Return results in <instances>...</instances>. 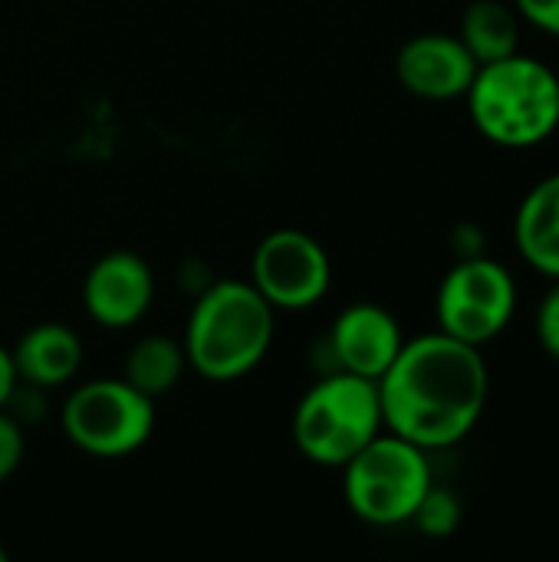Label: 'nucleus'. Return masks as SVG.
Masks as SVG:
<instances>
[{"label": "nucleus", "mask_w": 559, "mask_h": 562, "mask_svg": "<svg viewBox=\"0 0 559 562\" xmlns=\"http://www.w3.org/2000/svg\"><path fill=\"white\" fill-rule=\"evenodd\" d=\"M277 310L250 280H211L191 303L185 323L188 369L204 382H237L250 375L270 352Z\"/></svg>", "instance_id": "nucleus-2"}, {"label": "nucleus", "mask_w": 559, "mask_h": 562, "mask_svg": "<svg viewBox=\"0 0 559 562\" xmlns=\"http://www.w3.org/2000/svg\"><path fill=\"white\" fill-rule=\"evenodd\" d=\"M514 237L521 257L544 273L559 280V171L537 181L517 207Z\"/></svg>", "instance_id": "nucleus-13"}, {"label": "nucleus", "mask_w": 559, "mask_h": 562, "mask_svg": "<svg viewBox=\"0 0 559 562\" xmlns=\"http://www.w3.org/2000/svg\"><path fill=\"white\" fill-rule=\"evenodd\" d=\"M461 520H465V507H461L458 494L448 491V487L432 484L425 491L422 504L415 507V514H412L409 524H415L418 533H425L428 540H448V537L458 533Z\"/></svg>", "instance_id": "nucleus-16"}, {"label": "nucleus", "mask_w": 559, "mask_h": 562, "mask_svg": "<svg viewBox=\"0 0 559 562\" xmlns=\"http://www.w3.org/2000/svg\"><path fill=\"white\" fill-rule=\"evenodd\" d=\"M7 560H10V557H7V550L0 547V562H7Z\"/></svg>", "instance_id": "nucleus-21"}, {"label": "nucleus", "mask_w": 559, "mask_h": 562, "mask_svg": "<svg viewBox=\"0 0 559 562\" xmlns=\"http://www.w3.org/2000/svg\"><path fill=\"white\" fill-rule=\"evenodd\" d=\"M402 342V326L385 306L366 300L353 303L333 319L326 333L329 372H349L379 382L382 372L395 362Z\"/></svg>", "instance_id": "nucleus-10"}, {"label": "nucleus", "mask_w": 559, "mask_h": 562, "mask_svg": "<svg viewBox=\"0 0 559 562\" xmlns=\"http://www.w3.org/2000/svg\"><path fill=\"white\" fill-rule=\"evenodd\" d=\"M554 286L547 290V296L540 300L537 310V339L544 346V352L559 362V280H550Z\"/></svg>", "instance_id": "nucleus-18"}, {"label": "nucleus", "mask_w": 559, "mask_h": 562, "mask_svg": "<svg viewBox=\"0 0 559 562\" xmlns=\"http://www.w3.org/2000/svg\"><path fill=\"white\" fill-rule=\"evenodd\" d=\"M185 369H188V356L181 339L148 333L128 346L122 362V379L135 385L142 395L161 398L185 379Z\"/></svg>", "instance_id": "nucleus-14"}, {"label": "nucleus", "mask_w": 559, "mask_h": 562, "mask_svg": "<svg viewBox=\"0 0 559 562\" xmlns=\"http://www.w3.org/2000/svg\"><path fill=\"white\" fill-rule=\"evenodd\" d=\"M474 72L478 63L458 33H418L405 40L395 56V76L402 89L425 102L465 99Z\"/></svg>", "instance_id": "nucleus-11"}, {"label": "nucleus", "mask_w": 559, "mask_h": 562, "mask_svg": "<svg viewBox=\"0 0 559 562\" xmlns=\"http://www.w3.org/2000/svg\"><path fill=\"white\" fill-rule=\"evenodd\" d=\"M517 313V280L514 273L484 257H458V263L441 277L435 296L438 329L468 342L488 346L497 339Z\"/></svg>", "instance_id": "nucleus-7"}, {"label": "nucleus", "mask_w": 559, "mask_h": 562, "mask_svg": "<svg viewBox=\"0 0 559 562\" xmlns=\"http://www.w3.org/2000/svg\"><path fill=\"white\" fill-rule=\"evenodd\" d=\"M155 300V273L135 250L102 254L82 277L86 316L102 329H132Z\"/></svg>", "instance_id": "nucleus-9"}, {"label": "nucleus", "mask_w": 559, "mask_h": 562, "mask_svg": "<svg viewBox=\"0 0 559 562\" xmlns=\"http://www.w3.org/2000/svg\"><path fill=\"white\" fill-rule=\"evenodd\" d=\"M465 102L474 128L501 148H537L559 128V76L521 49L478 66Z\"/></svg>", "instance_id": "nucleus-3"}, {"label": "nucleus", "mask_w": 559, "mask_h": 562, "mask_svg": "<svg viewBox=\"0 0 559 562\" xmlns=\"http://www.w3.org/2000/svg\"><path fill=\"white\" fill-rule=\"evenodd\" d=\"M23 454H26V428L7 408H0V484L16 474Z\"/></svg>", "instance_id": "nucleus-17"}, {"label": "nucleus", "mask_w": 559, "mask_h": 562, "mask_svg": "<svg viewBox=\"0 0 559 562\" xmlns=\"http://www.w3.org/2000/svg\"><path fill=\"white\" fill-rule=\"evenodd\" d=\"M16 385V369H13V359H10V349L0 346V408L7 405L10 392Z\"/></svg>", "instance_id": "nucleus-20"}, {"label": "nucleus", "mask_w": 559, "mask_h": 562, "mask_svg": "<svg viewBox=\"0 0 559 562\" xmlns=\"http://www.w3.org/2000/svg\"><path fill=\"white\" fill-rule=\"evenodd\" d=\"M514 10L530 26L559 36V0H514Z\"/></svg>", "instance_id": "nucleus-19"}, {"label": "nucleus", "mask_w": 559, "mask_h": 562, "mask_svg": "<svg viewBox=\"0 0 559 562\" xmlns=\"http://www.w3.org/2000/svg\"><path fill=\"white\" fill-rule=\"evenodd\" d=\"M250 283L273 310L303 313L329 293L333 260L313 234L280 227L254 247Z\"/></svg>", "instance_id": "nucleus-8"}, {"label": "nucleus", "mask_w": 559, "mask_h": 562, "mask_svg": "<svg viewBox=\"0 0 559 562\" xmlns=\"http://www.w3.org/2000/svg\"><path fill=\"white\" fill-rule=\"evenodd\" d=\"M10 359L20 382L53 392L79 375L86 346L82 336L66 323H36L16 339Z\"/></svg>", "instance_id": "nucleus-12"}, {"label": "nucleus", "mask_w": 559, "mask_h": 562, "mask_svg": "<svg viewBox=\"0 0 559 562\" xmlns=\"http://www.w3.org/2000/svg\"><path fill=\"white\" fill-rule=\"evenodd\" d=\"M379 431H385L379 385L349 372L316 379L297 402L290 422L297 451L310 464L333 471L356 458Z\"/></svg>", "instance_id": "nucleus-4"}, {"label": "nucleus", "mask_w": 559, "mask_h": 562, "mask_svg": "<svg viewBox=\"0 0 559 562\" xmlns=\"http://www.w3.org/2000/svg\"><path fill=\"white\" fill-rule=\"evenodd\" d=\"M339 471L346 507L369 527L409 524L425 491L435 484L428 451L392 431H379Z\"/></svg>", "instance_id": "nucleus-5"}, {"label": "nucleus", "mask_w": 559, "mask_h": 562, "mask_svg": "<svg viewBox=\"0 0 559 562\" xmlns=\"http://www.w3.org/2000/svg\"><path fill=\"white\" fill-rule=\"evenodd\" d=\"M376 385L385 431L432 454L461 445L478 428L491 372L478 346L435 329L405 339Z\"/></svg>", "instance_id": "nucleus-1"}, {"label": "nucleus", "mask_w": 559, "mask_h": 562, "mask_svg": "<svg viewBox=\"0 0 559 562\" xmlns=\"http://www.w3.org/2000/svg\"><path fill=\"white\" fill-rule=\"evenodd\" d=\"M458 40L468 46L478 66L504 59L521 49V16L501 0H474L461 16Z\"/></svg>", "instance_id": "nucleus-15"}, {"label": "nucleus", "mask_w": 559, "mask_h": 562, "mask_svg": "<svg viewBox=\"0 0 559 562\" xmlns=\"http://www.w3.org/2000/svg\"><path fill=\"white\" fill-rule=\"evenodd\" d=\"M158 412L155 398L119 379H92L69 392L59 408L66 441L89 458H128L148 445Z\"/></svg>", "instance_id": "nucleus-6"}]
</instances>
